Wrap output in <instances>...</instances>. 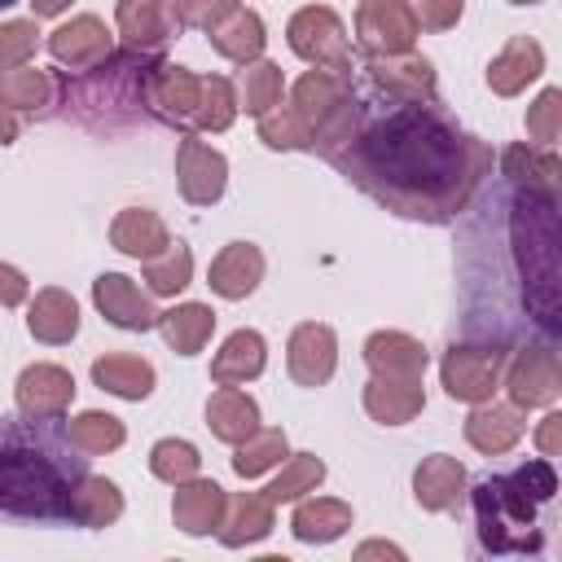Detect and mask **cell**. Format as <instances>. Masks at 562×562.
I'll return each mask as SVG.
<instances>
[{
    "instance_id": "obj_1",
    "label": "cell",
    "mask_w": 562,
    "mask_h": 562,
    "mask_svg": "<svg viewBox=\"0 0 562 562\" xmlns=\"http://www.w3.org/2000/svg\"><path fill=\"white\" fill-rule=\"evenodd\" d=\"M430 105L435 101L400 105L373 119L369 127L351 132L334 162L382 206L439 224L470 202L492 154Z\"/></svg>"
},
{
    "instance_id": "obj_2",
    "label": "cell",
    "mask_w": 562,
    "mask_h": 562,
    "mask_svg": "<svg viewBox=\"0 0 562 562\" xmlns=\"http://www.w3.org/2000/svg\"><path fill=\"white\" fill-rule=\"evenodd\" d=\"M79 474L48 443L22 439L0 426V514L18 518H66V496Z\"/></svg>"
},
{
    "instance_id": "obj_3",
    "label": "cell",
    "mask_w": 562,
    "mask_h": 562,
    "mask_svg": "<svg viewBox=\"0 0 562 562\" xmlns=\"http://www.w3.org/2000/svg\"><path fill=\"white\" fill-rule=\"evenodd\" d=\"M158 57L154 53H123V57H105L101 66L88 70V79H61L57 88L66 92V105L92 123V127H114V123H127L145 110V75Z\"/></svg>"
},
{
    "instance_id": "obj_4",
    "label": "cell",
    "mask_w": 562,
    "mask_h": 562,
    "mask_svg": "<svg viewBox=\"0 0 562 562\" xmlns=\"http://www.w3.org/2000/svg\"><path fill=\"white\" fill-rule=\"evenodd\" d=\"M290 110L312 132V154L334 158L351 140V132H356V92H351V83H347L342 70L312 66L290 88Z\"/></svg>"
},
{
    "instance_id": "obj_5",
    "label": "cell",
    "mask_w": 562,
    "mask_h": 562,
    "mask_svg": "<svg viewBox=\"0 0 562 562\" xmlns=\"http://www.w3.org/2000/svg\"><path fill=\"white\" fill-rule=\"evenodd\" d=\"M479 540L487 553H536L544 540L536 531V501L509 479H483L474 487Z\"/></svg>"
},
{
    "instance_id": "obj_6",
    "label": "cell",
    "mask_w": 562,
    "mask_h": 562,
    "mask_svg": "<svg viewBox=\"0 0 562 562\" xmlns=\"http://www.w3.org/2000/svg\"><path fill=\"white\" fill-rule=\"evenodd\" d=\"M285 40H290V53L303 57L307 66H321V70H351V48H347V31H342V18L325 4H307L290 18L285 26Z\"/></svg>"
},
{
    "instance_id": "obj_7",
    "label": "cell",
    "mask_w": 562,
    "mask_h": 562,
    "mask_svg": "<svg viewBox=\"0 0 562 562\" xmlns=\"http://www.w3.org/2000/svg\"><path fill=\"white\" fill-rule=\"evenodd\" d=\"M198 101H202V75H193L189 66L176 61H154L145 75V110L180 132H193L198 119Z\"/></svg>"
},
{
    "instance_id": "obj_8",
    "label": "cell",
    "mask_w": 562,
    "mask_h": 562,
    "mask_svg": "<svg viewBox=\"0 0 562 562\" xmlns=\"http://www.w3.org/2000/svg\"><path fill=\"white\" fill-rule=\"evenodd\" d=\"M501 364H505V351H496V347H474V342L448 347L439 360V378H443L448 400H461V404L492 400L501 386Z\"/></svg>"
},
{
    "instance_id": "obj_9",
    "label": "cell",
    "mask_w": 562,
    "mask_h": 562,
    "mask_svg": "<svg viewBox=\"0 0 562 562\" xmlns=\"http://www.w3.org/2000/svg\"><path fill=\"white\" fill-rule=\"evenodd\" d=\"M422 26L408 9V0H360L356 9V40L369 57H391V53H413Z\"/></svg>"
},
{
    "instance_id": "obj_10",
    "label": "cell",
    "mask_w": 562,
    "mask_h": 562,
    "mask_svg": "<svg viewBox=\"0 0 562 562\" xmlns=\"http://www.w3.org/2000/svg\"><path fill=\"white\" fill-rule=\"evenodd\" d=\"M176 184H180L184 202L215 206L228 189V158L220 149H211L198 132H184L176 145Z\"/></svg>"
},
{
    "instance_id": "obj_11",
    "label": "cell",
    "mask_w": 562,
    "mask_h": 562,
    "mask_svg": "<svg viewBox=\"0 0 562 562\" xmlns=\"http://www.w3.org/2000/svg\"><path fill=\"white\" fill-rule=\"evenodd\" d=\"M505 391L514 408H549L562 395V364L549 347H522L505 373Z\"/></svg>"
},
{
    "instance_id": "obj_12",
    "label": "cell",
    "mask_w": 562,
    "mask_h": 562,
    "mask_svg": "<svg viewBox=\"0 0 562 562\" xmlns=\"http://www.w3.org/2000/svg\"><path fill=\"white\" fill-rule=\"evenodd\" d=\"M13 400H18V413L22 417H31V422H57L70 408V400H75V378H70V369L48 364V360L26 364L18 373Z\"/></svg>"
},
{
    "instance_id": "obj_13",
    "label": "cell",
    "mask_w": 562,
    "mask_h": 562,
    "mask_svg": "<svg viewBox=\"0 0 562 562\" xmlns=\"http://www.w3.org/2000/svg\"><path fill=\"white\" fill-rule=\"evenodd\" d=\"M92 303L97 312L114 325V329H132V334H145L158 325V307L149 299V290H140L132 277L123 272H101L92 281Z\"/></svg>"
},
{
    "instance_id": "obj_14",
    "label": "cell",
    "mask_w": 562,
    "mask_h": 562,
    "mask_svg": "<svg viewBox=\"0 0 562 562\" xmlns=\"http://www.w3.org/2000/svg\"><path fill=\"white\" fill-rule=\"evenodd\" d=\"M285 369L299 386H325L338 369V334L321 321L294 325V334L285 342Z\"/></svg>"
},
{
    "instance_id": "obj_15",
    "label": "cell",
    "mask_w": 562,
    "mask_h": 562,
    "mask_svg": "<svg viewBox=\"0 0 562 562\" xmlns=\"http://www.w3.org/2000/svg\"><path fill=\"white\" fill-rule=\"evenodd\" d=\"M369 79L378 83L382 97L400 105H426L435 101V66L422 53H391V57H369Z\"/></svg>"
},
{
    "instance_id": "obj_16",
    "label": "cell",
    "mask_w": 562,
    "mask_h": 562,
    "mask_svg": "<svg viewBox=\"0 0 562 562\" xmlns=\"http://www.w3.org/2000/svg\"><path fill=\"white\" fill-rule=\"evenodd\" d=\"M48 53L57 66H70V70H92L101 66L110 53H114V40L105 31V22L97 13H79L70 22H61L53 35H48Z\"/></svg>"
},
{
    "instance_id": "obj_17",
    "label": "cell",
    "mask_w": 562,
    "mask_h": 562,
    "mask_svg": "<svg viewBox=\"0 0 562 562\" xmlns=\"http://www.w3.org/2000/svg\"><path fill=\"white\" fill-rule=\"evenodd\" d=\"M364 364L373 378H395V382H422L430 351L404 334V329H378L364 338Z\"/></svg>"
},
{
    "instance_id": "obj_18",
    "label": "cell",
    "mask_w": 562,
    "mask_h": 562,
    "mask_svg": "<svg viewBox=\"0 0 562 562\" xmlns=\"http://www.w3.org/2000/svg\"><path fill=\"white\" fill-rule=\"evenodd\" d=\"M114 22H119V35L127 40V48H136V53H158L180 26L171 0H119Z\"/></svg>"
},
{
    "instance_id": "obj_19",
    "label": "cell",
    "mask_w": 562,
    "mask_h": 562,
    "mask_svg": "<svg viewBox=\"0 0 562 562\" xmlns=\"http://www.w3.org/2000/svg\"><path fill=\"white\" fill-rule=\"evenodd\" d=\"M224 487L215 479H184L176 483V496H171V522L184 531V536H211L224 518Z\"/></svg>"
},
{
    "instance_id": "obj_20",
    "label": "cell",
    "mask_w": 562,
    "mask_h": 562,
    "mask_svg": "<svg viewBox=\"0 0 562 562\" xmlns=\"http://www.w3.org/2000/svg\"><path fill=\"white\" fill-rule=\"evenodd\" d=\"M263 281V250L250 246V241H228L215 259H211V272H206V285L220 294V299H246L255 294Z\"/></svg>"
},
{
    "instance_id": "obj_21",
    "label": "cell",
    "mask_w": 562,
    "mask_h": 562,
    "mask_svg": "<svg viewBox=\"0 0 562 562\" xmlns=\"http://www.w3.org/2000/svg\"><path fill=\"white\" fill-rule=\"evenodd\" d=\"M110 246L119 255L145 263V259H154V255H162L171 246V233H167V224H162L158 211H149V206H123L114 215V224H110Z\"/></svg>"
},
{
    "instance_id": "obj_22",
    "label": "cell",
    "mask_w": 562,
    "mask_h": 562,
    "mask_svg": "<svg viewBox=\"0 0 562 562\" xmlns=\"http://www.w3.org/2000/svg\"><path fill=\"white\" fill-rule=\"evenodd\" d=\"M522 439V408L514 404H474V413L465 417V443L483 457H505L514 443Z\"/></svg>"
},
{
    "instance_id": "obj_23",
    "label": "cell",
    "mask_w": 562,
    "mask_h": 562,
    "mask_svg": "<svg viewBox=\"0 0 562 562\" xmlns=\"http://www.w3.org/2000/svg\"><path fill=\"white\" fill-rule=\"evenodd\" d=\"M544 75V48L531 35H514L492 61H487V88L496 97H518L531 79Z\"/></svg>"
},
{
    "instance_id": "obj_24",
    "label": "cell",
    "mask_w": 562,
    "mask_h": 562,
    "mask_svg": "<svg viewBox=\"0 0 562 562\" xmlns=\"http://www.w3.org/2000/svg\"><path fill=\"white\" fill-rule=\"evenodd\" d=\"M465 496V465L448 452H435L426 457L417 470H413V501L430 514H443V509H457V501Z\"/></svg>"
},
{
    "instance_id": "obj_25",
    "label": "cell",
    "mask_w": 562,
    "mask_h": 562,
    "mask_svg": "<svg viewBox=\"0 0 562 562\" xmlns=\"http://www.w3.org/2000/svg\"><path fill=\"white\" fill-rule=\"evenodd\" d=\"M66 518L79 522V527H110L123 518V492L114 479H101V474H79L70 483V496H66Z\"/></svg>"
},
{
    "instance_id": "obj_26",
    "label": "cell",
    "mask_w": 562,
    "mask_h": 562,
    "mask_svg": "<svg viewBox=\"0 0 562 562\" xmlns=\"http://www.w3.org/2000/svg\"><path fill=\"white\" fill-rule=\"evenodd\" d=\"M92 382L119 400H149L154 395V364L145 356H132V351H110V356H97L92 360Z\"/></svg>"
},
{
    "instance_id": "obj_27",
    "label": "cell",
    "mask_w": 562,
    "mask_h": 562,
    "mask_svg": "<svg viewBox=\"0 0 562 562\" xmlns=\"http://www.w3.org/2000/svg\"><path fill=\"white\" fill-rule=\"evenodd\" d=\"M26 329H31V338H40L48 347H61V342H70L79 334V303L61 285H48V290H40L31 299Z\"/></svg>"
},
{
    "instance_id": "obj_28",
    "label": "cell",
    "mask_w": 562,
    "mask_h": 562,
    "mask_svg": "<svg viewBox=\"0 0 562 562\" xmlns=\"http://www.w3.org/2000/svg\"><path fill=\"white\" fill-rule=\"evenodd\" d=\"M263 364H268V342H263V334H259V329H233V334L224 338V347L215 351V360H211V378H215L220 386H241V382L259 378Z\"/></svg>"
},
{
    "instance_id": "obj_29",
    "label": "cell",
    "mask_w": 562,
    "mask_h": 562,
    "mask_svg": "<svg viewBox=\"0 0 562 562\" xmlns=\"http://www.w3.org/2000/svg\"><path fill=\"white\" fill-rule=\"evenodd\" d=\"M268 531H272V501L259 496V492H237V496L224 505V518H220V527H215L220 544H228V549L259 544Z\"/></svg>"
},
{
    "instance_id": "obj_30",
    "label": "cell",
    "mask_w": 562,
    "mask_h": 562,
    "mask_svg": "<svg viewBox=\"0 0 562 562\" xmlns=\"http://www.w3.org/2000/svg\"><path fill=\"white\" fill-rule=\"evenodd\" d=\"M294 540L303 544H329L351 531V505L334 496H299V509L290 518Z\"/></svg>"
},
{
    "instance_id": "obj_31",
    "label": "cell",
    "mask_w": 562,
    "mask_h": 562,
    "mask_svg": "<svg viewBox=\"0 0 562 562\" xmlns=\"http://www.w3.org/2000/svg\"><path fill=\"white\" fill-rule=\"evenodd\" d=\"M426 408L422 382H395V378H369L364 382V413L382 426H404Z\"/></svg>"
},
{
    "instance_id": "obj_32",
    "label": "cell",
    "mask_w": 562,
    "mask_h": 562,
    "mask_svg": "<svg viewBox=\"0 0 562 562\" xmlns=\"http://www.w3.org/2000/svg\"><path fill=\"white\" fill-rule=\"evenodd\" d=\"M206 426H211V435L220 443H233L237 448L246 435L259 430V404L246 391H237V386H220L206 400Z\"/></svg>"
},
{
    "instance_id": "obj_33",
    "label": "cell",
    "mask_w": 562,
    "mask_h": 562,
    "mask_svg": "<svg viewBox=\"0 0 562 562\" xmlns=\"http://www.w3.org/2000/svg\"><path fill=\"white\" fill-rule=\"evenodd\" d=\"M158 329L176 356H198L215 334V312L206 303H176L171 312H158Z\"/></svg>"
},
{
    "instance_id": "obj_34",
    "label": "cell",
    "mask_w": 562,
    "mask_h": 562,
    "mask_svg": "<svg viewBox=\"0 0 562 562\" xmlns=\"http://www.w3.org/2000/svg\"><path fill=\"white\" fill-rule=\"evenodd\" d=\"M263 44H268V26H263V18H259L255 9H237V13H228V18L211 31V48H215L220 57L237 61V66L255 61V57L263 53Z\"/></svg>"
},
{
    "instance_id": "obj_35",
    "label": "cell",
    "mask_w": 562,
    "mask_h": 562,
    "mask_svg": "<svg viewBox=\"0 0 562 562\" xmlns=\"http://www.w3.org/2000/svg\"><path fill=\"white\" fill-rule=\"evenodd\" d=\"M57 101V79L40 66H9L0 70V105L4 110H48Z\"/></svg>"
},
{
    "instance_id": "obj_36",
    "label": "cell",
    "mask_w": 562,
    "mask_h": 562,
    "mask_svg": "<svg viewBox=\"0 0 562 562\" xmlns=\"http://www.w3.org/2000/svg\"><path fill=\"white\" fill-rule=\"evenodd\" d=\"M233 92H237V110H246V114H255V119L268 114L272 105H281V92H285L281 66H277V61H263V57L246 61Z\"/></svg>"
},
{
    "instance_id": "obj_37",
    "label": "cell",
    "mask_w": 562,
    "mask_h": 562,
    "mask_svg": "<svg viewBox=\"0 0 562 562\" xmlns=\"http://www.w3.org/2000/svg\"><path fill=\"white\" fill-rule=\"evenodd\" d=\"M66 439H70V448H79V452H88V457H101V452H114V448H123L127 430H123V422H119L114 413L88 408V413L70 417V426H66Z\"/></svg>"
},
{
    "instance_id": "obj_38",
    "label": "cell",
    "mask_w": 562,
    "mask_h": 562,
    "mask_svg": "<svg viewBox=\"0 0 562 562\" xmlns=\"http://www.w3.org/2000/svg\"><path fill=\"white\" fill-rule=\"evenodd\" d=\"M281 457H290V439H285V430L281 426H259L255 435H246L241 443H237V457H233V470L241 474V479H259V474H268L272 465H281Z\"/></svg>"
},
{
    "instance_id": "obj_39",
    "label": "cell",
    "mask_w": 562,
    "mask_h": 562,
    "mask_svg": "<svg viewBox=\"0 0 562 562\" xmlns=\"http://www.w3.org/2000/svg\"><path fill=\"white\" fill-rule=\"evenodd\" d=\"M321 479H325V461H321L316 452H290V461L281 465V474L263 487V496H268L272 505H285V501H299V496L316 492Z\"/></svg>"
},
{
    "instance_id": "obj_40",
    "label": "cell",
    "mask_w": 562,
    "mask_h": 562,
    "mask_svg": "<svg viewBox=\"0 0 562 562\" xmlns=\"http://www.w3.org/2000/svg\"><path fill=\"white\" fill-rule=\"evenodd\" d=\"M233 119H237L233 79H224V75H202V101H198L193 132H228Z\"/></svg>"
},
{
    "instance_id": "obj_41",
    "label": "cell",
    "mask_w": 562,
    "mask_h": 562,
    "mask_svg": "<svg viewBox=\"0 0 562 562\" xmlns=\"http://www.w3.org/2000/svg\"><path fill=\"white\" fill-rule=\"evenodd\" d=\"M193 281V255L184 241H171L162 255L145 259V285L149 294H180Z\"/></svg>"
},
{
    "instance_id": "obj_42",
    "label": "cell",
    "mask_w": 562,
    "mask_h": 562,
    "mask_svg": "<svg viewBox=\"0 0 562 562\" xmlns=\"http://www.w3.org/2000/svg\"><path fill=\"white\" fill-rule=\"evenodd\" d=\"M505 176L518 184V189H536V193H549L553 189V176H558V158L544 149H527V145H509L505 149Z\"/></svg>"
},
{
    "instance_id": "obj_43",
    "label": "cell",
    "mask_w": 562,
    "mask_h": 562,
    "mask_svg": "<svg viewBox=\"0 0 562 562\" xmlns=\"http://www.w3.org/2000/svg\"><path fill=\"white\" fill-rule=\"evenodd\" d=\"M149 470H154V479L176 487V483H184V479H193L202 470V457H198V448L189 439H158L149 448Z\"/></svg>"
},
{
    "instance_id": "obj_44",
    "label": "cell",
    "mask_w": 562,
    "mask_h": 562,
    "mask_svg": "<svg viewBox=\"0 0 562 562\" xmlns=\"http://www.w3.org/2000/svg\"><path fill=\"white\" fill-rule=\"evenodd\" d=\"M259 140L268 149H307L312 154V132L303 127V119L290 105H272L268 114H259Z\"/></svg>"
},
{
    "instance_id": "obj_45",
    "label": "cell",
    "mask_w": 562,
    "mask_h": 562,
    "mask_svg": "<svg viewBox=\"0 0 562 562\" xmlns=\"http://www.w3.org/2000/svg\"><path fill=\"white\" fill-rule=\"evenodd\" d=\"M35 44H40L35 18H9V22H0V70L26 66V57L35 53Z\"/></svg>"
},
{
    "instance_id": "obj_46",
    "label": "cell",
    "mask_w": 562,
    "mask_h": 562,
    "mask_svg": "<svg viewBox=\"0 0 562 562\" xmlns=\"http://www.w3.org/2000/svg\"><path fill=\"white\" fill-rule=\"evenodd\" d=\"M558 132H562V88H544L536 97V105L527 110V136L549 149L558 140Z\"/></svg>"
},
{
    "instance_id": "obj_47",
    "label": "cell",
    "mask_w": 562,
    "mask_h": 562,
    "mask_svg": "<svg viewBox=\"0 0 562 562\" xmlns=\"http://www.w3.org/2000/svg\"><path fill=\"white\" fill-rule=\"evenodd\" d=\"M176 22L180 26H193V31H215L228 13L241 9V0H176Z\"/></svg>"
},
{
    "instance_id": "obj_48",
    "label": "cell",
    "mask_w": 562,
    "mask_h": 562,
    "mask_svg": "<svg viewBox=\"0 0 562 562\" xmlns=\"http://www.w3.org/2000/svg\"><path fill=\"white\" fill-rule=\"evenodd\" d=\"M422 31H452L465 13V0H408Z\"/></svg>"
},
{
    "instance_id": "obj_49",
    "label": "cell",
    "mask_w": 562,
    "mask_h": 562,
    "mask_svg": "<svg viewBox=\"0 0 562 562\" xmlns=\"http://www.w3.org/2000/svg\"><path fill=\"white\" fill-rule=\"evenodd\" d=\"M514 483L540 505V501H549L553 492H558V474H553V465H549V457H540V461H527V465H518L514 470Z\"/></svg>"
},
{
    "instance_id": "obj_50",
    "label": "cell",
    "mask_w": 562,
    "mask_h": 562,
    "mask_svg": "<svg viewBox=\"0 0 562 562\" xmlns=\"http://www.w3.org/2000/svg\"><path fill=\"white\" fill-rule=\"evenodd\" d=\"M26 294H31V285H26L22 268L0 263V307H18V303H26Z\"/></svg>"
},
{
    "instance_id": "obj_51",
    "label": "cell",
    "mask_w": 562,
    "mask_h": 562,
    "mask_svg": "<svg viewBox=\"0 0 562 562\" xmlns=\"http://www.w3.org/2000/svg\"><path fill=\"white\" fill-rule=\"evenodd\" d=\"M536 448H540V457H558V452H562V413H549V417L540 422Z\"/></svg>"
},
{
    "instance_id": "obj_52",
    "label": "cell",
    "mask_w": 562,
    "mask_h": 562,
    "mask_svg": "<svg viewBox=\"0 0 562 562\" xmlns=\"http://www.w3.org/2000/svg\"><path fill=\"white\" fill-rule=\"evenodd\" d=\"M18 132H22V123H18V114L0 105V145H13V140H18Z\"/></svg>"
},
{
    "instance_id": "obj_53",
    "label": "cell",
    "mask_w": 562,
    "mask_h": 562,
    "mask_svg": "<svg viewBox=\"0 0 562 562\" xmlns=\"http://www.w3.org/2000/svg\"><path fill=\"white\" fill-rule=\"evenodd\" d=\"M70 9V0H31V13L35 18H57V13H66Z\"/></svg>"
},
{
    "instance_id": "obj_54",
    "label": "cell",
    "mask_w": 562,
    "mask_h": 562,
    "mask_svg": "<svg viewBox=\"0 0 562 562\" xmlns=\"http://www.w3.org/2000/svg\"><path fill=\"white\" fill-rule=\"evenodd\" d=\"M373 553H386V558H404V549H395V544H382V540H369V544H360V549H356V558H373Z\"/></svg>"
},
{
    "instance_id": "obj_55",
    "label": "cell",
    "mask_w": 562,
    "mask_h": 562,
    "mask_svg": "<svg viewBox=\"0 0 562 562\" xmlns=\"http://www.w3.org/2000/svg\"><path fill=\"white\" fill-rule=\"evenodd\" d=\"M509 4H540V0H509Z\"/></svg>"
},
{
    "instance_id": "obj_56",
    "label": "cell",
    "mask_w": 562,
    "mask_h": 562,
    "mask_svg": "<svg viewBox=\"0 0 562 562\" xmlns=\"http://www.w3.org/2000/svg\"><path fill=\"white\" fill-rule=\"evenodd\" d=\"M9 4H18V0H0V9H9Z\"/></svg>"
}]
</instances>
